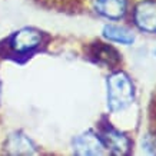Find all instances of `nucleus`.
Returning a JSON list of instances; mask_svg holds the SVG:
<instances>
[{
    "mask_svg": "<svg viewBox=\"0 0 156 156\" xmlns=\"http://www.w3.org/2000/svg\"><path fill=\"white\" fill-rule=\"evenodd\" d=\"M135 99L133 83L126 73L116 72L108 79V106L110 112H120Z\"/></svg>",
    "mask_w": 156,
    "mask_h": 156,
    "instance_id": "obj_1",
    "label": "nucleus"
},
{
    "mask_svg": "<svg viewBox=\"0 0 156 156\" xmlns=\"http://www.w3.org/2000/svg\"><path fill=\"white\" fill-rule=\"evenodd\" d=\"M105 143L102 142L96 133L92 130L77 136L73 142V149L76 155L80 156H92V155H103L105 153Z\"/></svg>",
    "mask_w": 156,
    "mask_h": 156,
    "instance_id": "obj_3",
    "label": "nucleus"
},
{
    "mask_svg": "<svg viewBox=\"0 0 156 156\" xmlns=\"http://www.w3.org/2000/svg\"><path fill=\"white\" fill-rule=\"evenodd\" d=\"M102 142L109 151L115 155H128L130 151V140L128 136L113 129L112 126H106L102 129Z\"/></svg>",
    "mask_w": 156,
    "mask_h": 156,
    "instance_id": "obj_4",
    "label": "nucleus"
},
{
    "mask_svg": "<svg viewBox=\"0 0 156 156\" xmlns=\"http://www.w3.org/2000/svg\"><path fill=\"white\" fill-rule=\"evenodd\" d=\"M6 149L12 155H32L34 153V147L32 142L22 133H14L7 139Z\"/></svg>",
    "mask_w": 156,
    "mask_h": 156,
    "instance_id": "obj_8",
    "label": "nucleus"
},
{
    "mask_svg": "<svg viewBox=\"0 0 156 156\" xmlns=\"http://www.w3.org/2000/svg\"><path fill=\"white\" fill-rule=\"evenodd\" d=\"M135 24L146 33H156V0L139 2L133 12Z\"/></svg>",
    "mask_w": 156,
    "mask_h": 156,
    "instance_id": "obj_2",
    "label": "nucleus"
},
{
    "mask_svg": "<svg viewBox=\"0 0 156 156\" xmlns=\"http://www.w3.org/2000/svg\"><path fill=\"white\" fill-rule=\"evenodd\" d=\"M143 145H145V147H146L147 152H151V153H156V137L155 136H146Z\"/></svg>",
    "mask_w": 156,
    "mask_h": 156,
    "instance_id": "obj_10",
    "label": "nucleus"
},
{
    "mask_svg": "<svg viewBox=\"0 0 156 156\" xmlns=\"http://www.w3.org/2000/svg\"><path fill=\"white\" fill-rule=\"evenodd\" d=\"M103 36L110 42L122 43V44H132L135 40L133 33L126 27H120V26H113V24H108L103 29Z\"/></svg>",
    "mask_w": 156,
    "mask_h": 156,
    "instance_id": "obj_9",
    "label": "nucleus"
},
{
    "mask_svg": "<svg viewBox=\"0 0 156 156\" xmlns=\"http://www.w3.org/2000/svg\"><path fill=\"white\" fill-rule=\"evenodd\" d=\"M42 40V34L34 29H22L17 33L13 34L10 46L14 52L24 53L29 50H33L40 44Z\"/></svg>",
    "mask_w": 156,
    "mask_h": 156,
    "instance_id": "obj_5",
    "label": "nucleus"
},
{
    "mask_svg": "<svg viewBox=\"0 0 156 156\" xmlns=\"http://www.w3.org/2000/svg\"><path fill=\"white\" fill-rule=\"evenodd\" d=\"M93 9L106 19L118 20L126 13L128 2L126 0H92Z\"/></svg>",
    "mask_w": 156,
    "mask_h": 156,
    "instance_id": "obj_6",
    "label": "nucleus"
},
{
    "mask_svg": "<svg viewBox=\"0 0 156 156\" xmlns=\"http://www.w3.org/2000/svg\"><path fill=\"white\" fill-rule=\"evenodd\" d=\"M89 55L95 62L106 66H116L120 62V55L118 50L106 43H93L89 46Z\"/></svg>",
    "mask_w": 156,
    "mask_h": 156,
    "instance_id": "obj_7",
    "label": "nucleus"
},
{
    "mask_svg": "<svg viewBox=\"0 0 156 156\" xmlns=\"http://www.w3.org/2000/svg\"><path fill=\"white\" fill-rule=\"evenodd\" d=\"M155 53H156V50H155Z\"/></svg>",
    "mask_w": 156,
    "mask_h": 156,
    "instance_id": "obj_11",
    "label": "nucleus"
}]
</instances>
